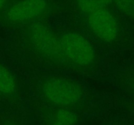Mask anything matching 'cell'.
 I'll return each instance as SVG.
<instances>
[{"mask_svg": "<svg viewBox=\"0 0 134 125\" xmlns=\"http://www.w3.org/2000/svg\"><path fill=\"white\" fill-rule=\"evenodd\" d=\"M48 3L41 0L16 2L6 10L7 19L13 23L31 21L41 16L48 10Z\"/></svg>", "mask_w": 134, "mask_h": 125, "instance_id": "cell-5", "label": "cell"}, {"mask_svg": "<svg viewBox=\"0 0 134 125\" xmlns=\"http://www.w3.org/2000/svg\"><path fill=\"white\" fill-rule=\"evenodd\" d=\"M7 1H0V12L6 9V7H7Z\"/></svg>", "mask_w": 134, "mask_h": 125, "instance_id": "cell-9", "label": "cell"}, {"mask_svg": "<svg viewBox=\"0 0 134 125\" xmlns=\"http://www.w3.org/2000/svg\"><path fill=\"white\" fill-rule=\"evenodd\" d=\"M27 41L33 49L48 61L58 64L68 63L63 53L60 38L41 23H33L26 29Z\"/></svg>", "mask_w": 134, "mask_h": 125, "instance_id": "cell-2", "label": "cell"}, {"mask_svg": "<svg viewBox=\"0 0 134 125\" xmlns=\"http://www.w3.org/2000/svg\"><path fill=\"white\" fill-rule=\"evenodd\" d=\"M44 125H77V113L68 108H56L46 113L43 118Z\"/></svg>", "mask_w": 134, "mask_h": 125, "instance_id": "cell-6", "label": "cell"}, {"mask_svg": "<svg viewBox=\"0 0 134 125\" xmlns=\"http://www.w3.org/2000/svg\"><path fill=\"white\" fill-rule=\"evenodd\" d=\"M85 15L89 28L99 40L113 42L118 39L119 23L107 7L98 8Z\"/></svg>", "mask_w": 134, "mask_h": 125, "instance_id": "cell-4", "label": "cell"}, {"mask_svg": "<svg viewBox=\"0 0 134 125\" xmlns=\"http://www.w3.org/2000/svg\"><path fill=\"white\" fill-rule=\"evenodd\" d=\"M41 96L56 108H72L83 97L82 89L74 81L62 77H51L43 81L39 87Z\"/></svg>", "mask_w": 134, "mask_h": 125, "instance_id": "cell-1", "label": "cell"}, {"mask_svg": "<svg viewBox=\"0 0 134 125\" xmlns=\"http://www.w3.org/2000/svg\"><path fill=\"white\" fill-rule=\"evenodd\" d=\"M107 1H77V7L84 14H87L98 8L107 7Z\"/></svg>", "mask_w": 134, "mask_h": 125, "instance_id": "cell-8", "label": "cell"}, {"mask_svg": "<svg viewBox=\"0 0 134 125\" xmlns=\"http://www.w3.org/2000/svg\"><path fill=\"white\" fill-rule=\"evenodd\" d=\"M63 53L68 63L87 67L95 60V52L90 42L81 34L68 32L60 37Z\"/></svg>", "mask_w": 134, "mask_h": 125, "instance_id": "cell-3", "label": "cell"}, {"mask_svg": "<svg viewBox=\"0 0 134 125\" xmlns=\"http://www.w3.org/2000/svg\"><path fill=\"white\" fill-rule=\"evenodd\" d=\"M16 90V82L11 72L0 63V94L10 96Z\"/></svg>", "mask_w": 134, "mask_h": 125, "instance_id": "cell-7", "label": "cell"}, {"mask_svg": "<svg viewBox=\"0 0 134 125\" xmlns=\"http://www.w3.org/2000/svg\"><path fill=\"white\" fill-rule=\"evenodd\" d=\"M3 125H18V124H16L14 123V122H7V123L4 124Z\"/></svg>", "mask_w": 134, "mask_h": 125, "instance_id": "cell-10", "label": "cell"}]
</instances>
